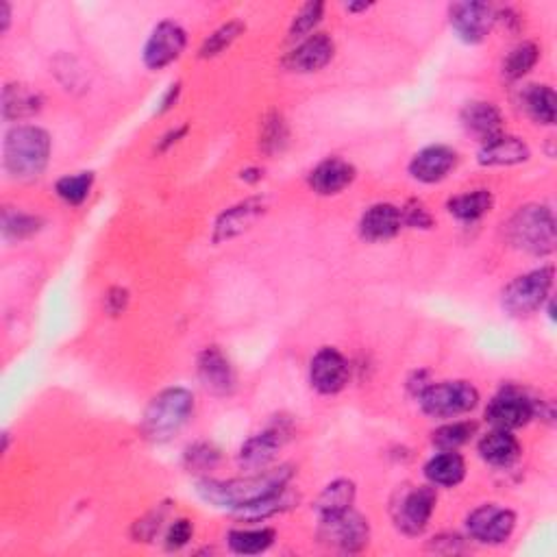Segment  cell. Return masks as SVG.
<instances>
[{"mask_svg": "<svg viewBox=\"0 0 557 557\" xmlns=\"http://www.w3.org/2000/svg\"><path fill=\"white\" fill-rule=\"evenodd\" d=\"M292 475V466L283 464L235 479H201L196 484V492L205 503L218 507V510L240 512L244 507H251L286 490Z\"/></svg>", "mask_w": 557, "mask_h": 557, "instance_id": "6da1fadb", "label": "cell"}, {"mask_svg": "<svg viewBox=\"0 0 557 557\" xmlns=\"http://www.w3.org/2000/svg\"><path fill=\"white\" fill-rule=\"evenodd\" d=\"M5 170L18 181H33L44 175L51 159V135L33 125H18L5 135Z\"/></svg>", "mask_w": 557, "mask_h": 557, "instance_id": "7a4b0ae2", "label": "cell"}, {"mask_svg": "<svg viewBox=\"0 0 557 557\" xmlns=\"http://www.w3.org/2000/svg\"><path fill=\"white\" fill-rule=\"evenodd\" d=\"M194 414V394L185 388H168L148 403L142 431L148 440L166 442L185 427Z\"/></svg>", "mask_w": 557, "mask_h": 557, "instance_id": "3957f363", "label": "cell"}, {"mask_svg": "<svg viewBox=\"0 0 557 557\" xmlns=\"http://www.w3.org/2000/svg\"><path fill=\"white\" fill-rule=\"evenodd\" d=\"M510 242L518 251L544 257L555 249V218L547 205H525L510 220Z\"/></svg>", "mask_w": 557, "mask_h": 557, "instance_id": "277c9868", "label": "cell"}, {"mask_svg": "<svg viewBox=\"0 0 557 557\" xmlns=\"http://www.w3.org/2000/svg\"><path fill=\"white\" fill-rule=\"evenodd\" d=\"M553 279H555L553 266H544L527 272V275L516 277L514 281L507 283L503 290L501 296L503 309L516 318L536 314L538 309H542V305L549 301Z\"/></svg>", "mask_w": 557, "mask_h": 557, "instance_id": "5b68a950", "label": "cell"}, {"mask_svg": "<svg viewBox=\"0 0 557 557\" xmlns=\"http://www.w3.org/2000/svg\"><path fill=\"white\" fill-rule=\"evenodd\" d=\"M420 410L431 418H455L473 412L479 405V390L468 381L429 383L418 394Z\"/></svg>", "mask_w": 557, "mask_h": 557, "instance_id": "8992f818", "label": "cell"}, {"mask_svg": "<svg viewBox=\"0 0 557 557\" xmlns=\"http://www.w3.org/2000/svg\"><path fill=\"white\" fill-rule=\"evenodd\" d=\"M318 540L329 549L357 553L368 547L370 525L362 514H357L353 507H349V510L320 516Z\"/></svg>", "mask_w": 557, "mask_h": 557, "instance_id": "52a82bcc", "label": "cell"}, {"mask_svg": "<svg viewBox=\"0 0 557 557\" xmlns=\"http://www.w3.org/2000/svg\"><path fill=\"white\" fill-rule=\"evenodd\" d=\"M185 46H188V33L183 27L172 20L159 22L144 44V66L148 70H164L183 55Z\"/></svg>", "mask_w": 557, "mask_h": 557, "instance_id": "ba28073f", "label": "cell"}, {"mask_svg": "<svg viewBox=\"0 0 557 557\" xmlns=\"http://www.w3.org/2000/svg\"><path fill=\"white\" fill-rule=\"evenodd\" d=\"M536 416V401L518 388H503L486 407V420L494 429L514 431Z\"/></svg>", "mask_w": 557, "mask_h": 557, "instance_id": "9c48e42d", "label": "cell"}, {"mask_svg": "<svg viewBox=\"0 0 557 557\" xmlns=\"http://www.w3.org/2000/svg\"><path fill=\"white\" fill-rule=\"evenodd\" d=\"M438 494L431 486H418L403 492L401 503L394 507V521L403 534L420 536L436 512Z\"/></svg>", "mask_w": 557, "mask_h": 557, "instance_id": "30bf717a", "label": "cell"}, {"mask_svg": "<svg viewBox=\"0 0 557 557\" xmlns=\"http://www.w3.org/2000/svg\"><path fill=\"white\" fill-rule=\"evenodd\" d=\"M514 527L516 514L497 503L481 505L466 518V529L470 538L481 544H503L512 536Z\"/></svg>", "mask_w": 557, "mask_h": 557, "instance_id": "8fae6325", "label": "cell"}, {"mask_svg": "<svg viewBox=\"0 0 557 557\" xmlns=\"http://www.w3.org/2000/svg\"><path fill=\"white\" fill-rule=\"evenodd\" d=\"M449 22L462 42L481 44L497 22V14L488 3L466 0V3H453L449 7Z\"/></svg>", "mask_w": 557, "mask_h": 557, "instance_id": "7c38bea8", "label": "cell"}, {"mask_svg": "<svg viewBox=\"0 0 557 557\" xmlns=\"http://www.w3.org/2000/svg\"><path fill=\"white\" fill-rule=\"evenodd\" d=\"M351 377V366L349 360L338 351L331 349V346H325L320 349L312 364H309V381H312L314 390H318L320 394H338L346 388Z\"/></svg>", "mask_w": 557, "mask_h": 557, "instance_id": "4fadbf2b", "label": "cell"}, {"mask_svg": "<svg viewBox=\"0 0 557 557\" xmlns=\"http://www.w3.org/2000/svg\"><path fill=\"white\" fill-rule=\"evenodd\" d=\"M196 373L203 388L214 396H231L235 392V386H238L235 368L218 346H207V349L201 351L196 362Z\"/></svg>", "mask_w": 557, "mask_h": 557, "instance_id": "5bb4252c", "label": "cell"}, {"mask_svg": "<svg viewBox=\"0 0 557 557\" xmlns=\"http://www.w3.org/2000/svg\"><path fill=\"white\" fill-rule=\"evenodd\" d=\"M266 209H268V203H266V198H262V196L246 198V201H240L238 205L229 207L227 212H222L216 218L212 242L222 244V242H229L233 238H238V235H242L244 231H249L255 225V222L266 214Z\"/></svg>", "mask_w": 557, "mask_h": 557, "instance_id": "9a60e30c", "label": "cell"}, {"mask_svg": "<svg viewBox=\"0 0 557 557\" xmlns=\"http://www.w3.org/2000/svg\"><path fill=\"white\" fill-rule=\"evenodd\" d=\"M336 53V44H333L327 33H314L305 37V40L294 48V51L283 61L290 72L299 74H312L323 70Z\"/></svg>", "mask_w": 557, "mask_h": 557, "instance_id": "2e32d148", "label": "cell"}, {"mask_svg": "<svg viewBox=\"0 0 557 557\" xmlns=\"http://www.w3.org/2000/svg\"><path fill=\"white\" fill-rule=\"evenodd\" d=\"M283 442H286V433L281 429H266L257 433V436L242 444L238 453V466L246 470V473H259V470L270 468L277 453L281 451Z\"/></svg>", "mask_w": 557, "mask_h": 557, "instance_id": "e0dca14e", "label": "cell"}, {"mask_svg": "<svg viewBox=\"0 0 557 557\" xmlns=\"http://www.w3.org/2000/svg\"><path fill=\"white\" fill-rule=\"evenodd\" d=\"M457 166V153L451 146L433 144L418 151L410 162V175L420 183H440L449 177V172Z\"/></svg>", "mask_w": 557, "mask_h": 557, "instance_id": "ac0fdd59", "label": "cell"}, {"mask_svg": "<svg viewBox=\"0 0 557 557\" xmlns=\"http://www.w3.org/2000/svg\"><path fill=\"white\" fill-rule=\"evenodd\" d=\"M357 170L351 162L342 157H327L312 172H309L307 183L320 196H336L344 192L355 181Z\"/></svg>", "mask_w": 557, "mask_h": 557, "instance_id": "d6986e66", "label": "cell"}, {"mask_svg": "<svg viewBox=\"0 0 557 557\" xmlns=\"http://www.w3.org/2000/svg\"><path fill=\"white\" fill-rule=\"evenodd\" d=\"M460 120L466 133L473 135V138H477L481 144L499 138L503 133V122H505L501 109L488 101L466 103L460 114Z\"/></svg>", "mask_w": 557, "mask_h": 557, "instance_id": "ffe728a7", "label": "cell"}, {"mask_svg": "<svg viewBox=\"0 0 557 557\" xmlns=\"http://www.w3.org/2000/svg\"><path fill=\"white\" fill-rule=\"evenodd\" d=\"M403 229L401 209L392 203L368 207L360 220V235L368 242H386L396 238Z\"/></svg>", "mask_w": 557, "mask_h": 557, "instance_id": "44dd1931", "label": "cell"}, {"mask_svg": "<svg viewBox=\"0 0 557 557\" xmlns=\"http://www.w3.org/2000/svg\"><path fill=\"white\" fill-rule=\"evenodd\" d=\"M529 157H531V151H529L527 142L516 138V135L501 133L499 138L481 144L479 153H477V162L486 168L518 166V164H525Z\"/></svg>", "mask_w": 557, "mask_h": 557, "instance_id": "7402d4cb", "label": "cell"}, {"mask_svg": "<svg viewBox=\"0 0 557 557\" xmlns=\"http://www.w3.org/2000/svg\"><path fill=\"white\" fill-rule=\"evenodd\" d=\"M44 96L31 85L7 83L3 90V118L5 120H24L40 114Z\"/></svg>", "mask_w": 557, "mask_h": 557, "instance_id": "603a6c76", "label": "cell"}, {"mask_svg": "<svg viewBox=\"0 0 557 557\" xmlns=\"http://www.w3.org/2000/svg\"><path fill=\"white\" fill-rule=\"evenodd\" d=\"M477 449L481 460L499 468L514 464L518 460V455H521V444H518L516 436H512V431H505V429H494L486 433V436L479 440Z\"/></svg>", "mask_w": 557, "mask_h": 557, "instance_id": "cb8c5ba5", "label": "cell"}, {"mask_svg": "<svg viewBox=\"0 0 557 557\" xmlns=\"http://www.w3.org/2000/svg\"><path fill=\"white\" fill-rule=\"evenodd\" d=\"M425 477L431 486L453 488L466 477V462L457 451H440L425 464Z\"/></svg>", "mask_w": 557, "mask_h": 557, "instance_id": "d4e9b609", "label": "cell"}, {"mask_svg": "<svg viewBox=\"0 0 557 557\" xmlns=\"http://www.w3.org/2000/svg\"><path fill=\"white\" fill-rule=\"evenodd\" d=\"M494 196L490 190H470L453 196L447 203L449 214L462 222H477L492 212Z\"/></svg>", "mask_w": 557, "mask_h": 557, "instance_id": "484cf974", "label": "cell"}, {"mask_svg": "<svg viewBox=\"0 0 557 557\" xmlns=\"http://www.w3.org/2000/svg\"><path fill=\"white\" fill-rule=\"evenodd\" d=\"M275 529L259 527V529H233L229 531L227 542L229 549L238 555H259L268 551L275 544Z\"/></svg>", "mask_w": 557, "mask_h": 557, "instance_id": "4316f807", "label": "cell"}, {"mask_svg": "<svg viewBox=\"0 0 557 557\" xmlns=\"http://www.w3.org/2000/svg\"><path fill=\"white\" fill-rule=\"evenodd\" d=\"M355 494L357 490L351 479H336L320 492V497L314 503V510L318 512V516L349 510V507H353L355 503Z\"/></svg>", "mask_w": 557, "mask_h": 557, "instance_id": "83f0119b", "label": "cell"}, {"mask_svg": "<svg viewBox=\"0 0 557 557\" xmlns=\"http://www.w3.org/2000/svg\"><path fill=\"white\" fill-rule=\"evenodd\" d=\"M527 114L538 125H553L557 116V96L549 85H529L523 94Z\"/></svg>", "mask_w": 557, "mask_h": 557, "instance_id": "f1b7e54d", "label": "cell"}, {"mask_svg": "<svg viewBox=\"0 0 557 557\" xmlns=\"http://www.w3.org/2000/svg\"><path fill=\"white\" fill-rule=\"evenodd\" d=\"M477 423L473 420H455V423L442 425L433 431V447H438L440 451H457L460 447L475 436Z\"/></svg>", "mask_w": 557, "mask_h": 557, "instance_id": "f546056e", "label": "cell"}, {"mask_svg": "<svg viewBox=\"0 0 557 557\" xmlns=\"http://www.w3.org/2000/svg\"><path fill=\"white\" fill-rule=\"evenodd\" d=\"M538 57L540 51L534 42H523L514 46L510 55H507L503 61V77L510 81L523 79L527 72L534 70V66L538 64Z\"/></svg>", "mask_w": 557, "mask_h": 557, "instance_id": "4dcf8cb0", "label": "cell"}, {"mask_svg": "<svg viewBox=\"0 0 557 557\" xmlns=\"http://www.w3.org/2000/svg\"><path fill=\"white\" fill-rule=\"evenodd\" d=\"M290 140L288 122L279 111H272L262 122V133H259V146L266 155L281 153Z\"/></svg>", "mask_w": 557, "mask_h": 557, "instance_id": "1f68e13d", "label": "cell"}, {"mask_svg": "<svg viewBox=\"0 0 557 557\" xmlns=\"http://www.w3.org/2000/svg\"><path fill=\"white\" fill-rule=\"evenodd\" d=\"M244 31H246V27H244V22H240V20H231L227 24H222V27H218L203 42L201 51H198V57H201V59H212V57L222 55L235 40H238V37Z\"/></svg>", "mask_w": 557, "mask_h": 557, "instance_id": "d6a6232c", "label": "cell"}, {"mask_svg": "<svg viewBox=\"0 0 557 557\" xmlns=\"http://www.w3.org/2000/svg\"><path fill=\"white\" fill-rule=\"evenodd\" d=\"M94 185V172H77V175H66L55 183V192L68 205H81L90 196Z\"/></svg>", "mask_w": 557, "mask_h": 557, "instance_id": "836d02e7", "label": "cell"}, {"mask_svg": "<svg viewBox=\"0 0 557 557\" xmlns=\"http://www.w3.org/2000/svg\"><path fill=\"white\" fill-rule=\"evenodd\" d=\"M40 229L42 220L33 214L14 212V209H5L3 212V235L7 240H27Z\"/></svg>", "mask_w": 557, "mask_h": 557, "instance_id": "e575fe53", "label": "cell"}, {"mask_svg": "<svg viewBox=\"0 0 557 557\" xmlns=\"http://www.w3.org/2000/svg\"><path fill=\"white\" fill-rule=\"evenodd\" d=\"M220 462V451L209 442H194L183 453V464L190 473H207Z\"/></svg>", "mask_w": 557, "mask_h": 557, "instance_id": "d590c367", "label": "cell"}, {"mask_svg": "<svg viewBox=\"0 0 557 557\" xmlns=\"http://www.w3.org/2000/svg\"><path fill=\"white\" fill-rule=\"evenodd\" d=\"M323 14H325V3H320V0L303 5L290 24V40H303V37H309V33H312L320 24V20H323Z\"/></svg>", "mask_w": 557, "mask_h": 557, "instance_id": "8d00e7d4", "label": "cell"}, {"mask_svg": "<svg viewBox=\"0 0 557 557\" xmlns=\"http://www.w3.org/2000/svg\"><path fill=\"white\" fill-rule=\"evenodd\" d=\"M401 218H403V227H412V229L433 227V216L425 207V203L420 201H410L405 207H401Z\"/></svg>", "mask_w": 557, "mask_h": 557, "instance_id": "74e56055", "label": "cell"}, {"mask_svg": "<svg viewBox=\"0 0 557 557\" xmlns=\"http://www.w3.org/2000/svg\"><path fill=\"white\" fill-rule=\"evenodd\" d=\"M194 536V525L188 518H179V521L172 523L166 531V549L177 551L183 549Z\"/></svg>", "mask_w": 557, "mask_h": 557, "instance_id": "f35d334b", "label": "cell"}, {"mask_svg": "<svg viewBox=\"0 0 557 557\" xmlns=\"http://www.w3.org/2000/svg\"><path fill=\"white\" fill-rule=\"evenodd\" d=\"M164 518H166V510H164V507H159V510H155V512H151V514H146V516L142 518V521L135 523L133 536L138 538V542H140V540H144V542L153 540L155 534L159 531V527H162Z\"/></svg>", "mask_w": 557, "mask_h": 557, "instance_id": "ab89813d", "label": "cell"}, {"mask_svg": "<svg viewBox=\"0 0 557 557\" xmlns=\"http://www.w3.org/2000/svg\"><path fill=\"white\" fill-rule=\"evenodd\" d=\"M129 305V292L125 288H111L105 296V309L107 314L118 316L127 309Z\"/></svg>", "mask_w": 557, "mask_h": 557, "instance_id": "60d3db41", "label": "cell"}, {"mask_svg": "<svg viewBox=\"0 0 557 557\" xmlns=\"http://www.w3.org/2000/svg\"><path fill=\"white\" fill-rule=\"evenodd\" d=\"M179 94H181V83H172L168 92L164 94L162 101H159V109H157V114L162 116L166 114V111H170L172 107H175V103L179 101Z\"/></svg>", "mask_w": 557, "mask_h": 557, "instance_id": "b9f144b4", "label": "cell"}, {"mask_svg": "<svg viewBox=\"0 0 557 557\" xmlns=\"http://www.w3.org/2000/svg\"><path fill=\"white\" fill-rule=\"evenodd\" d=\"M185 133H188V125H183V127H177V129L168 131V133L164 135V138H162V142H159L157 151H159V153H166L170 146H175L179 140L185 138Z\"/></svg>", "mask_w": 557, "mask_h": 557, "instance_id": "7bdbcfd3", "label": "cell"}, {"mask_svg": "<svg viewBox=\"0 0 557 557\" xmlns=\"http://www.w3.org/2000/svg\"><path fill=\"white\" fill-rule=\"evenodd\" d=\"M9 22H11V7L5 3H0V31H7L9 29Z\"/></svg>", "mask_w": 557, "mask_h": 557, "instance_id": "ee69618b", "label": "cell"}, {"mask_svg": "<svg viewBox=\"0 0 557 557\" xmlns=\"http://www.w3.org/2000/svg\"><path fill=\"white\" fill-rule=\"evenodd\" d=\"M264 179V170L262 168H249V170H242V181H249V183H257Z\"/></svg>", "mask_w": 557, "mask_h": 557, "instance_id": "f6af8a7d", "label": "cell"}, {"mask_svg": "<svg viewBox=\"0 0 557 557\" xmlns=\"http://www.w3.org/2000/svg\"><path fill=\"white\" fill-rule=\"evenodd\" d=\"M373 7V3H349L346 5V11H351V14H360V11H368Z\"/></svg>", "mask_w": 557, "mask_h": 557, "instance_id": "bcb514c9", "label": "cell"}]
</instances>
